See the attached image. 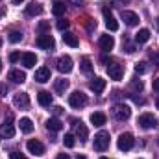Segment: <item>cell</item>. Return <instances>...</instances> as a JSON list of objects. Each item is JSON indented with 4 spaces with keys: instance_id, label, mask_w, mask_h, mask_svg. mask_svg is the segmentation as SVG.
Masks as SVG:
<instances>
[{
    "instance_id": "cell-35",
    "label": "cell",
    "mask_w": 159,
    "mask_h": 159,
    "mask_svg": "<svg viewBox=\"0 0 159 159\" xmlns=\"http://www.w3.org/2000/svg\"><path fill=\"white\" fill-rule=\"evenodd\" d=\"M9 159H26V156L20 154V152H17V150H13V152L9 154Z\"/></svg>"
},
{
    "instance_id": "cell-5",
    "label": "cell",
    "mask_w": 159,
    "mask_h": 159,
    "mask_svg": "<svg viewBox=\"0 0 159 159\" xmlns=\"http://www.w3.org/2000/svg\"><path fill=\"white\" fill-rule=\"evenodd\" d=\"M137 124H139L143 129H150V128H156V126H157V119H156L152 113H143V115L137 119Z\"/></svg>"
},
{
    "instance_id": "cell-13",
    "label": "cell",
    "mask_w": 159,
    "mask_h": 159,
    "mask_svg": "<svg viewBox=\"0 0 159 159\" xmlns=\"http://www.w3.org/2000/svg\"><path fill=\"white\" fill-rule=\"evenodd\" d=\"M98 44H100V48L104 52H111L115 48V39H113V35H100Z\"/></svg>"
},
{
    "instance_id": "cell-43",
    "label": "cell",
    "mask_w": 159,
    "mask_h": 159,
    "mask_svg": "<svg viewBox=\"0 0 159 159\" xmlns=\"http://www.w3.org/2000/svg\"><path fill=\"white\" fill-rule=\"evenodd\" d=\"M76 159H85V156H78V157H76Z\"/></svg>"
},
{
    "instance_id": "cell-14",
    "label": "cell",
    "mask_w": 159,
    "mask_h": 159,
    "mask_svg": "<svg viewBox=\"0 0 159 159\" xmlns=\"http://www.w3.org/2000/svg\"><path fill=\"white\" fill-rule=\"evenodd\" d=\"M20 59H22V65H24L26 69H32V67H35V63H37V56H35L34 52H24V54L20 56Z\"/></svg>"
},
{
    "instance_id": "cell-16",
    "label": "cell",
    "mask_w": 159,
    "mask_h": 159,
    "mask_svg": "<svg viewBox=\"0 0 159 159\" xmlns=\"http://www.w3.org/2000/svg\"><path fill=\"white\" fill-rule=\"evenodd\" d=\"M35 81H39V83H46L48 80H50V69L48 67H41L35 70Z\"/></svg>"
},
{
    "instance_id": "cell-22",
    "label": "cell",
    "mask_w": 159,
    "mask_h": 159,
    "mask_svg": "<svg viewBox=\"0 0 159 159\" xmlns=\"http://www.w3.org/2000/svg\"><path fill=\"white\" fill-rule=\"evenodd\" d=\"M46 129L48 131H61L63 129V122L59 119H48L46 120Z\"/></svg>"
},
{
    "instance_id": "cell-17",
    "label": "cell",
    "mask_w": 159,
    "mask_h": 159,
    "mask_svg": "<svg viewBox=\"0 0 159 159\" xmlns=\"http://www.w3.org/2000/svg\"><path fill=\"white\" fill-rule=\"evenodd\" d=\"M13 135H15V128H13V124L6 122V124L0 126V139H11Z\"/></svg>"
},
{
    "instance_id": "cell-48",
    "label": "cell",
    "mask_w": 159,
    "mask_h": 159,
    "mask_svg": "<svg viewBox=\"0 0 159 159\" xmlns=\"http://www.w3.org/2000/svg\"><path fill=\"white\" fill-rule=\"evenodd\" d=\"M100 159H107V157H100Z\"/></svg>"
},
{
    "instance_id": "cell-23",
    "label": "cell",
    "mask_w": 159,
    "mask_h": 159,
    "mask_svg": "<svg viewBox=\"0 0 159 159\" xmlns=\"http://www.w3.org/2000/svg\"><path fill=\"white\" fill-rule=\"evenodd\" d=\"M37 102H39V106H43V107L50 106L52 104V94L48 91H41L39 94H37Z\"/></svg>"
},
{
    "instance_id": "cell-25",
    "label": "cell",
    "mask_w": 159,
    "mask_h": 159,
    "mask_svg": "<svg viewBox=\"0 0 159 159\" xmlns=\"http://www.w3.org/2000/svg\"><path fill=\"white\" fill-rule=\"evenodd\" d=\"M19 126H20V131H22V133H32V131H34V122L28 119V117L20 119Z\"/></svg>"
},
{
    "instance_id": "cell-29",
    "label": "cell",
    "mask_w": 159,
    "mask_h": 159,
    "mask_svg": "<svg viewBox=\"0 0 159 159\" xmlns=\"http://www.w3.org/2000/svg\"><path fill=\"white\" fill-rule=\"evenodd\" d=\"M81 70H83L85 74H91V72H93V63H91L89 57H83V59H81Z\"/></svg>"
},
{
    "instance_id": "cell-4",
    "label": "cell",
    "mask_w": 159,
    "mask_h": 159,
    "mask_svg": "<svg viewBox=\"0 0 159 159\" xmlns=\"http://www.w3.org/2000/svg\"><path fill=\"white\" fill-rule=\"evenodd\" d=\"M35 44L39 48H43V50H54L56 41H54V37L50 34H41V35H37V39H35Z\"/></svg>"
},
{
    "instance_id": "cell-27",
    "label": "cell",
    "mask_w": 159,
    "mask_h": 159,
    "mask_svg": "<svg viewBox=\"0 0 159 159\" xmlns=\"http://www.w3.org/2000/svg\"><path fill=\"white\" fill-rule=\"evenodd\" d=\"M54 89H56V93H59V94H65V91L69 89V80H56V83H54Z\"/></svg>"
},
{
    "instance_id": "cell-21",
    "label": "cell",
    "mask_w": 159,
    "mask_h": 159,
    "mask_svg": "<svg viewBox=\"0 0 159 159\" xmlns=\"http://www.w3.org/2000/svg\"><path fill=\"white\" fill-rule=\"evenodd\" d=\"M148 39H150V30H148V28H141V30L135 34V43H137V44L148 43Z\"/></svg>"
},
{
    "instance_id": "cell-37",
    "label": "cell",
    "mask_w": 159,
    "mask_h": 159,
    "mask_svg": "<svg viewBox=\"0 0 159 159\" xmlns=\"http://www.w3.org/2000/svg\"><path fill=\"white\" fill-rule=\"evenodd\" d=\"M19 59H20V54H19V52H11V54H9V61H11V63H15V61H19Z\"/></svg>"
},
{
    "instance_id": "cell-8",
    "label": "cell",
    "mask_w": 159,
    "mask_h": 159,
    "mask_svg": "<svg viewBox=\"0 0 159 159\" xmlns=\"http://www.w3.org/2000/svg\"><path fill=\"white\" fill-rule=\"evenodd\" d=\"M26 148H28V152L30 154H34V156H43L44 154V144L37 141V139H30L28 143H26Z\"/></svg>"
},
{
    "instance_id": "cell-15",
    "label": "cell",
    "mask_w": 159,
    "mask_h": 159,
    "mask_svg": "<svg viewBox=\"0 0 159 159\" xmlns=\"http://www.w3.org/2000/svg\"><path fill=\"white\" fill-rule=\"evenodd\" d=\"M89 89H91L94 94H100V93L106 89V80L104 78H94L91 83H89Z\"/></svg>"
},
{
    "instance_id": "cell-49",
    "label": "cell",
    "mask_w": 159,
    "mask_h": 159,
    "mask_svg": "<svg viewBox=\"0 0 159 159\" xmlns=\"http://www.w3.org/2000/svg\"><path fill=\"white\" fill-rule=\"evenodd\" d=\"M157 144H159V139H157Z\"/></svg>"
},
{
    "instance_id": "cell-1",
    "label": "cell",
    "mask_w": 159,
    "mask_h": 159,
    "mask_svg": "<svg viewBox=\"0 0 159 159\" xmlns=\"http://www.w3.org/2000/svg\"><path fill=\"white\" fill-rule=\"evenodd\" d=\"M109 148V133L107 131H98L94 135V150L96 152H106Z\"/></svg>"
},
{
    "instance_id": "cell-7",
    "label": "cell",
    "mask_w": 159,
    "mask_h": 159,
    "mask_svg": "<svg viewBox=\"0 0 159 159\" xmlns=\"http://www.w3.org/2000/svg\"><path fill=\"white\" fill-rule=\"evenodd\" d=\"M113 117L117 120H128L131 117V109H129V106H124V104H117L115 107H113Z\"/></svg>"
},
{
    "instance_id": "cell-3",
    "label": "cell",
    "mask_w": 159,
    "mask_h": 159,
    "mask_svg": "<svg viewBox=\"0 0 159 159\" xmlns=\"http://www.w3.org/2000/svg\"><path fill=\"white\" fill-rule=\"evenodd\" d=\"M87 104V94H83L81 91H74L70 96H69V106L74 107V109H80Z\"/></svg>"
},
{
    "instance_id": "cell-9",
    "label": "cell",
    "mask_w": 159,
    "mask_h": 159,
    "mask_svg": "<svg viewBox=\"0 0 159 159\" xmlns=\"http://www.w3.org/2000/svg\"><path fill=\"white\" fill-rule=\"evenodd\" d=\"M104 20H106V28L109 32H117L119 30V22H117V19L113 17V13L107 7H104Z\"/></svg>"
},
{
    "instance_id": "cell-28",
    "label": "cell",
    "mask_w": 159,
    "mask_h": 159,
    "mask_svg": "<svg viewBox=\"0 0 159 159\" xmlns=\"http://www.w3.org/2000/svg\"><path fill=\"white\" fill-rule=\"evenodd\" d=\"M65 9H67L65 2H54V6H52V13H54L56 17H61V15H65Z\"/></svg>"
},
{
    "instance_id": "cell-2",
    "label": "cell",
    "mask_w": 159,
    "mask_h": 159,
    "mask_svg": "<svg viewBox=\"0 0 159 159\" xmlns=\"http://www.w3.org/2000/svg\"><path fill=\"white\" fill-rule=\"evenodd\" d=\"M133 144H135V139H133L131 133H120V137L117 139V146H119V150H122V152L131 150Z\"/></svg>"
},
{
    "instance_id": "cell-6",
    "label": "cell",
    "mask_w": 159,
    "mask_h": 159,
    "mask_svg": "<svg viewBox=\"0 0 159 159\" xmlns=\"http://www.w3.org/2000/svg\"><path fill=\"white\" fill-rule=\"evenodd\" d=\"M56 67H57V70L61 72V74H69L70 70H72V57L70 56H61L59 59H57V63H56Z\"/></svg>"
},
{
    "instance_id": "cell-44",
    "label": "cell",
    "mask_w": 159,
    "mask_h": 159,
    "mask_svg": "<svg viewBox=\"0 0 159 159\" xmlns=\"http://www.w3.org/2000/svg\"><path fill=\"white\" fill-rule=\"evenodd\" d=\"M156 22H157V30H159V17H157V20H156Z\"/></svg>"
},
{
    "instance_id": "cell-26",
    "label": "cell",
    "mask_w": 159,
    "mask_h": 159,
    "mask_svg": "<svg viewBox=\"0 0 159 159\" xmlns=\"http://www.w3.org/2000/svg\"><path fill=\"white\" fill-rule=\"evenodd\" d=\"M63 43H65V44H69V46H72V48H76V46L80 44L78 37H76L74 34H70V32L63 34Z\"/></svg>"
},
{
    "instance_id": "cell-32",
    "label": "cell",
    "mask_w": 159,
    "mask_h": 159,
    "mask_svg": "<svg viewBox=\"0 0 159 159\" xmlns=\"http://www.w3.org/2000/svg\"><path fill=\"white\" fill-rule=\"evenodd\" d=\"M7 39H9V43H20L22 41V34L20 32H9V35H7Z\"/></svg>"
},
{
    "instance_id": "cell-24",
    "label": "cell",
    "mask_w": 159,
    "mask_h": 159,
    "mask_svg": "<svg viewBox=\"0 0 159 159\" xmlns=\"http://www.w3.org/2000/svg\"><path fill=\"white\" fill-rule=\"evenodd\" d=\"M43 13V6L37 4V2H32L28 7H26V15L28 17H35V15H41Z\"/></svg>"
},
{
    "instance_id": "cell-20",
    "label": "cell",
    "mask_w": 159,
    "mask_h": 159,
    "mask_svg": "<svg viewBox=\"0 0 159 159\" xmlns=\"http://www.w3.org/2000/svg\"><path fill=\"white\" fill-rule=\"evenodd\" d=\"M89 120H91V124H94V126H104L106 120H107V117H106V113H102V111H94V113H91Z\"/></svg>"
},
{
    "instance_id": "cell-19",
    "label": "cell",
    "mask_w": 159,
    "mask_h": 159,
    "mask_svg": "<svg viewBox=\"0 0 159 159\" xmlns=\"http://www.w3.org/2000/svg\"><path fill=\"white\" fill-rule=\"evenodd\" d=\"M76 137H78L81 143H85L89 139V129L83 122H76Z\"/></svg>"
},
{
    "instance_id": "cell-38",
    "label": "cell",
    "mask_w": 159,
    "mask_h": 159,
    "mask_svg": "<svg viewBox=\"0 0 159 159\" xmlns=\"http://www.w3.org/2000/svg\"><path fill=\"white\" fill-rule=\"evenodd\" d=\"M152 87H154V91H157L159 93V78H156L154 81H152Z\"/></svg>"
},
{
    "instance_id": "cell-33",
    "label": "cell",
    "mask_w": 159,
    "mask_h": 159,
    "mask_svg": "<svg viewBox=\"0 0 159 159\" xmlns=\"http://www.w3.org/2000/svg\"><path fill=\"white\" fill-rule=\"evenodd\" d=\"M37 30H39L41 34H44L46 30H50V22L48 20H41L39 24H37Z\"/></svg>"
},
{
    "instance_id": "cell-12",
    "label": "cell",
    "mask_w": 159,
    "mask_h": 159,
    "mask_svg": "<svg viewBox=\"0 0 159 159\" xmlns=\"http://www.w3.org/2000/svg\"><path fill=\"white\" fill-rule=\"evenodd\" d=\"M120 17H122V20H124L128 26H137V24H139V15H137V13H133V11L122 9Z\"/></svg>"
},
{
    "instance_id": "cell-47",
    "label": "cell",
    "mask_w": 159,
    "mask_h": 159,
    "mask_svg": "<svg viewBox=\"0 0 159 159\" xmlns=\"http://www.w3.org/2000/svg\"><path fill=\"white\" fill-rule=\"evenodd\" d=\"M0 46H2V39H0Z\"/></svg>"
},
{
    "instance_id": "cell-46",
    "label": "cell",
    "mask_w": 159,
    "mask_h": 159,
    "mask_svg": "<svg viewBox=\"0 0 159 159\" xmlns=\"http://www.w3.org/2000/svg\"><path fill=\"white\" fill-rule=\"evenodd\" d=\"M0 70H2V59H0Z\"/></svg>"
},
{
    "instance_id": "cell-10",
    "label": "cell",
    "mask_w": 159,
    "mask_h": 159,
    "mask_svg": "<svg viewBox=\"0 0 159 159\" xmlns=\"http://www.w3.org/2000/svg\"><path fill=\"white\" fill-rule=\"evenodd\" d=\"M13 104H15L17 109H28L30 107V96L26 93H19V94H15Z\"/></svg>"
},
{
    "instance_id": "cell-45",
    "label": "cell",
    "mask_w": 159,
    "mask_h": 159,
    "mask_svg": "<svg viewBox=\"0 0 159 159\" xmlns=\"http://www.w3.org/2000/svg\"><path fill=\"white\" fill-rule=\"evenodd\" d=\"M156 106H157V109H159V100H157V102H156Z\"/></svg>"
},
{
    "instance_id": "cell-34",
    "label": "cell",
    "mask_w": 159,
    "mask_h": 159,
    "mask_svg": "<svg viewBox=\"0 0 159 159\" xmlns=\"http://www.w3.org/2000/svg\"><path fill=\"white\" fill-rule=\"evenodd\" d=\"M56 26H57V30H61V32H65V30L69 28V20H67V19H59Z\"/></svg>"
},
{
    "instance_id": "cell-40",
    "label": "cell",
    "mask_w": 159,
    "mask_h": 159,
    "mask_svg": "<svg viewBox=\"0 0 159 159\" xmlns=\"http://www.w3.org/2000/svg\"><path fill=\"white\" fill-rule=\"evenodd\" d=\"M56 159H70V156H69V154H59Z\"/></svg>"
},
{
    "instance_id": "cell-18",
    "label": "cell",
    "mask_w": 159,
    "mask_h": 159,
    "mask_svg": "<svg viewBox=\"0 0 159 159\" xmlns=\"http://www.w3.org/2000/svg\"><path fill=\"white\" fill-rule=\"evenodd\" d=\"M7 78L11 80L13 83H24V81H26V74H24L22 70H19V69H13V70H9Z\"/></svg>"
},
{
    "instance_id": "cell-42",
    "label": "cell",
    "mask_w": 159,
    "mask_h": 159,
    "mask_svg": "<svg viewBox=\"0 0 159 159\" xmlns=\"http://www.w3.org/2000/svg\"><path fill=\"white\" fill-rule=\"evenodd\" d=\"M20 2H24V0H13V4H15V6H19Z\"/></svg>"
},
{
    "instance_id": "cell-36",
    "label": "cell",
    "mask_w": 159,
    "mask_h": 159,
    "mask_svg": "<svg viewBox=\"0 0 159 159\" xmlns=\"http://www.w3.org/2000/svg\"><path fill=\"white\" fill-rule=\"evenodd\" d=\"M131 87H133L135 91H143V81H141V80H133V81H131Z\"/></svg>"
},
{
    "instance_id": "cell-31",
    "label": "cell",
    "mask_w": 159,
    "mask_h": 159,
    "mask_svg": "<svg viewBox=\"0 0 159 159\" xmlns=\"http://www.w3.org/2000/svg\"><path fill=\"white\" fill-rule=\"evenodd\" d=\"M63 143H65V146H67V148H72V146L76 144V141H74V135H72V133H65V137H63Z\"/></svg>"
},
{
    "instance_id": "cell-41",
    "label": "cell",
    "mask_w": 159,
    "mask_h": 159,
    "mask_svg": "<svg viewBox=\"0 0 159 159\" xmlns=\"http://www.w3.org/2000/svg\"><path fill=\"white\" fill-rule=\"evenodd\" d=\"M0 93H2V94L7 93V87H6V85H0Z\"/></svg>"
},
{
    "instance_id": "cell-11",
    "label": "cell",
    "mask_w": 159,
    "mask_h": 159,
    "mask_svg": "<svg viewBox=\"0 0 159 159\" xmlns=\"http://www.w3.org/2000/svg\"><path fill=\"white\" fill-rule=\"evenodd\" d=\"M107 74H109L111 80L119 81V80H122V76H124V69H122V65H119V63H111V65L107 67Z\"/></svg>"
},
{
    "instance_id": "cell-39",
    "label": "cell",
    "mask_w": 159,
    "mask_h": 159,
    "mask_svg": "<svg viewBox=\"0 0 159 159\" xmlns=\"http://www.w3.org/2000/svg\"><path fill=\"white\" fill-rule=\"evenodd\" d=\"M54 113H56V115H61V113H63V107L56 106V107H54Z\"/></svg>"
},
{
    "instance_id": "cell-30",
    "label": "cell",
    "mask_w": 159,
    "mask_h": 159,
    "mask_svg": "<svg viewBox=\"0 0 159 159\" xmlns=\"http://www.w3.org/2000/svg\"><path fill=\"white\" fill-rule=\"evenodd\" d=\"M148 70V63L146 61H139V63H135V72L137 74H144Z\"/></svg>"
}]
</instances>
